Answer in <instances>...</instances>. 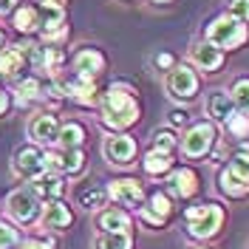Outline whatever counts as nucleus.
Masks as SVG:
<instances>
[{
    "label": "nucleus",
    "mask_w": 249,
    "mask_h": 249,
    "mask_svg": "<svg viewBox=\"0 0 249 249\" xmlns=\"http://www.w3.org/2000/svg\"><path fill=\"white\" fill-rule=\"evenodd\" d=\"M99 108H102V124L110 130H127L130 124L139 122V102L133 96V88L127 85H110L108 91L99 96Z\"/></svg>",
    "instance_id": "nucleus-1"
},
{
    "label": "nucleus",
    "mask_w": 249,
    "mask_h": 249,
    "mask_svg": "<svg viewBox=\"0 0 249 249\" xmlns=\"http://www.w3.org/2000/svg\"><path fill=\"white\" fill-rule=\"evenodd\" d=\"M204 37H207V43L218 46L221 51H232V48L247 46L249 26L244 23V20L232 17V15H221V17H213V20L207 23Z\"/></svg>",
    "instance_id": "nucleus-2"
},
{
    "label": "nucleus",
    "mask_w": 249,
    "mask_h": 249,
    "mask_svg": "<svg viewBox=\"0 0 249 249\" xmlns=\"http://www.w3.org/2000/svg\"><path fill=\"white\" fill-rule=\"evenodd\" d=\"M187 218V235L207 241L213 235L221 232L224 227V207L221 204H201V207H190L184 213Z\"/></svg>",
    "instance_id": "nucleus-3"
},
{
    "label": "nucleus",
    "mask_w": 249,
    "mask_h": 249,
    "mask_svg": "<svg viewBox=\"0 0 249 249\" xmlns=\"http://www.w3.org/2000/svg\"><path fill=\"white\" fill-rule=\"evenodd\" d=\"M215 122H196L190 124L184 130V136H181V153L187 159H204V156H210L213 150V144H215Z\"/></svg>",
    "instance_id": "nucleus-4"
},
{
    "label": "nucleus",
    "mask_w": 249,
    "mask_h": 249,
    "mask_svg": "<svg viewBox=\"0 0 249 249\" xmlns=\"http://www.w3.org/2000/svg\"><path fill=\"white\" fill-rule=\"evenodd\" d=\"M164 88L170 93L173 99H193L196 93H198V77H196V71L190 68V65H176L167 71V79H164Z\"/></svg>",
    "instance_id": "nucleus-5"
},
{
    "label": "nucleus",
    "mask_w": 249,
    "mask_h": 249,
    "mask_svg": "<svg viewBox=\"0 0 249 249\" xmlns=\"http://www.w3.org/2000/svg\"><path fill=\"white\" fill-rule=\"evenodd\" d=\"M6 204H9V215L17 224H34L40 218V198L31 190H15Z\"/></svg>",
    "instance_id": "nucleus-6"
},
{
    "label": "nucleus",
    "mask_w": 249,
    "mask_h": 249,
    "mask_svg": "<svg viewBox=\"0 0 249 249\" xmlns=\"http://www.w3.org/2000/svg\"><path fill=\"white\" fill-rule=\"evenodd\" d=\"M46 167L51 173H60V176H77L85 170V153L82 147L79 150H57V153H46Z\"/></svg>",
    "instance_id": "nucleus-7"
},
{
    "label": "nucleus",
    "mask_w": 249,
    "mask_h": 249,
    "mask_svg": "<svg viewBox=\"0 0 249 249\" xmlns=\"http://www.w3.org/2000/svg\"><path fill=\"white\" fill-rule=\"evenodd\" d=\"M108 198L122 207H142L144 204V190L136 178H113L108 184Z\"/></svg>",
    "instance_id": "nucleus-8"
},
{
    "label": "nucleus",
    "mask_w": 249,
    "mask_h": 249,
    "mask_svg": "<svg viewBox=\"0 0 249 249\" xmlns=\"http://www.w3.org/2000/svg\"><path fill=\"white\" fill-rule=\"evenodd\" d=\"M15 170L17 176H23V178H34V176H40V173H46V153L37 147V144H26V147H20L15 153Z\"/></svg>",
    "instance_id": "nucleus-9"
},
{
    "label": "nucleus",
    "mask_w": 249,
    "mask_h": 249,
    "mask_svg": "<svg viewBox=\"0 0 249 249\" xmlns=\"http://www.w3.org/2000/svg\"><path fill=\"white\" fill-rule=\"evenodd\" d=\"M136 153H139V144H136L133 136H127V133H116L105 144V156H108L110 164H116V167H127L136 159Z\"/></svg>",
    "instance_id": "nucleus-10"
},
{
    "label": "nucleus",
    "mask_w": 249,
    "mask_h": 249,
    "mask_svg": "<svg viewBox=\"0 0 249 249\" xmlns=\"http://www.w3.org/2000/svg\"><path fill=\"white\" fill-rule=\"evenodd\" d=\"M142 213V221L147 224V227H153V230H161L164 224H167V218L173 215V201L167 193H153L150 196V204L147 207H139Z\"/></svg>",
    "instance_id": "nucleus-11"
},
{
    "label": "nucleus",
    "mask_w": 249,
    "mask_h": 249,
    "mask_svg": "<svg viewBox=\"0 0 249 249\" xmlns=\"http://www.w3.org/2000/svg\"><path fill=\"white\" fill-rule=\"evenodd\" d=\"M29 190L40 201H54V198H62L65 184H62L60 173L46 170V173H40V176H34V178H29Z\"/></svg>",
    "instance_id": "nucleus-12"
},
{
    "label": "nucleus",
    "mask_w": 249,
    "mask_h": 249,
    "mask_svg": "<svg viewBox=\"0 0 249 249\" xmlns=\"http://www.w3.org/2000/svg\"><path fill=\"white\" fill-rule=\"evenodd\" d=\"M29 136L37 144H57L60 136V119L54 113H37L29 122Z\"/></svg>",
    "instance_id": "nucleus-13"
},
{
    "label": "nucleus",
    "mask_w": 249,
    "mask_h": 249,
    "mask_svg": "<svg viewBox=\"0 0 249 249\" xmlns=\"http://www.w3.org/2000/svg\"><path fill=\"white\" fill-rule=\"evenodd\" d=\"M167 187L176 198H190L198 193V176L190 167H176V170L167 173Z\"/></svg>",
    "instance_id": "nucleus-14"
},
{
    "label": "nucleus",
    "mask_w": 249,
    "mask_h": 249,
    "mask_svg": "<svg viewBox=\"0 0 249 249\" xmlns=\"http://www.w3.org/2000/svg\"><path fill=\"white\" fill-rule=\"evenodd\" d=\"M102 68H105V57L96 48H79L77 54H74V71H77V77L96 79L102 74Z\"/></svg>",
    "instance_id": "nucleus-15"
},
{
    "label": "nucleus",
    "mask_w": 249,
    "mask_h": 249,
    "mask_svg": "<svg viewBox=\"0 0 249 249\" xmlns=\"http://www.w3.org/2000/svg\"><path fill=\"white\" fill-rule=\"evenodd\" d=\"M43 224H46L48 230H68L74 224V213L68 210V204L62 201V198H54L43 210Z\"/></svg>",
    "instance_id": "nucleus-16"
},
{
    "label": "nucleus",
    "mask_w": 249,
    "mask_h": 249,
    "mask_svg": "<svg viewBox=\"0 0 249 249\" xmlns=\"http://www.w3.org/2000/svg\"><path fill=\"white\" fill-rule=\"evenodd\" d=\"M207 113H210V122H227L235 113V99L230 91H213L207 99Z\"/></svg>",
    "instance_id": "nucleus-17"
},
{
    "label": "nucleus",
    "mask_w": 249,
    "mask_h": 249,
    "mask_svg": "<svg viewBox=\"0 0 249 249\" xmlns=\"http://www.w3.org/2000/svg\"><path fill=\"white\" fill-rule=\"evenodd\" d=\"M193 62L201 68V71H218L221 65H224V54H221V48L213 46V43H201V46L193 48Z\"/></svg>",
    "instance_id": "nucleus-18"
},
{
    "label": "nucleus",
    "mask_w": 249,
    "mask_h": 249,
    "mask_svg": "<svg viewBox=\"0 0 249 249\" xmlns=\"http://www.w3.org/2000/svg\"><path fill=\"white\" fill-rule=\"evenodd\" d=\"M96 224H99V232H127L130 230V215H127V210L113 207V210L99 213Z\"/></svg>",
    "instance_id": "nucleus-19"
},
{
    "label": "nucleus",
    "mask_w": 249,
    "mask_h": 249,
    "mask_svg": "<svg viewBox=\"0 0 249 249\" xmlns=\"http://www.w3.org/2000/svg\"><path fill=\"white\" fill-rule=\"evenodd\" d=\"M218 187L230 198H244V196H249V181L241 178V176H235L230 167H224V170L218 173Z\"/></svg>",
    "instance_id": "nucleus-20"
},
{
    "label": "nucleus",
    "mask_w": 249,
    "mask_h": 249,
    "mask_svg": "<svg viewBox=\"0 0 249 249\" xmlns=\"http://www.w3.org/2000/svg\"><path fill=\"white\" fill-rule=\"evenodd\" d=\"M57 144L62 150H79L85 144V127L79 122H65L60 124V136H57Z\"/></svg>",
    "instance_id": "nucleus-21"
},
{
    "label": "nucleus",
    "mask_w": 249,
    "mask_h": 249,
    "mask_svg": "<svg viewBox=\"0 0 249 249\" xmlns=\"http://www.w3.org/2000/svg\"><path fill=\"white\" fill-rule=\"evenodd\" d=\"M144 173L147 176H153V178H161V176H167L173 170V153H161V150H150V153L144 156Z\"/></svg>",
    "instance_id": "nucleus-22"
},
{
    "label": "nucleus",
    "mask_w": 249,
    "mask_h": 249,
    "mask_svg": "<svg viewBox=\"0 0 249 249\" xmlns=\"http://www.w3.org/2000/svg\"><path fill=\"white\" fill-rule=\"evenodd\" d=\"M26 62V46H12V48H0V74L9 77L17 74Z\"/></svg>",
    "instance_id": "nucleus-23"
},
{
    "label": "nucleus",
    "mask_w": 249,
    "mask_h": 249,
    "mask_svg": "<svg viewBox=\"0 0 249 249\" xmlns=\"http://www.w3.org/2000/svg\"><path fill=\"white\" fill-rule=\"evenodd\" d=\"M93 249H133V235L127 232H99Z\"/></svg>",
    "instance_id": "nucleus-24"
},
{
    "label": "nucleus",
    "mask_w": 249,
    "mask_h": 249,
    "mask_svg": "<svg viewBox=\"0 0 249 249\" xmlns=\"http://www.w3.org/2000/svg\"><path fill=\"white\" fill-rule=\"evenodd\" d=\"M105 198H108V190H105V187L88 184V187H79L77 190V201L82 204L85 210H96V207H102Z\"/></svg>",
    "instance_id": "nucleus-25"
},
{
    "label": "nucleus",
    "mask_w": 249,
    "mask_h": 249,
    "mask_svg": "<svg viewBox=\"0 0 249 249\" xmlns=\"http://www.w3.org/2000/svg\"><path fill=\"white\" fill-rule=\"evenodd\" d=\"M235 176H241V178H247L249 181V144H241L232 156H230V164H227Z\"/></svg>",
    "instance_id": "nucleus-26"
},
{
    "label": "nucleus",
    "mask_w": 249,
    "mask_h": 249,
    "mask_svg": "<svg viewBox=\"0 0 249 249\" xmlns=\"http://www.w3.org/2000/svg\"><path fill=\"white\" fill-rule=\"evenodd\" d=\"M15 93H17V99H20V105H29V102H34V99L43 96V85H40L34 77H29V79H23V82L17 85Z\"/></svg>",
    "instance_id": "nucleus-27"
},
{
    "label": "nucleus",
    "mask_w": 249,
    "mask_h": 249,
    "mask_svg": "<svg viewBox=\"0 0 249 249\" xmlns=\"http://www.w3.org/2000/svg\"><path fill=\"white\" fill-rule=\"evenodd\" d=\"M15 26L23 34H29L40 26V20H37V9H31V6H23V9H17L15 12Z\"/></svg>",
    "instance_id": "nucleus-28"
},
{
    "label": "nucleus",
    "mask_w": 249,
    "mask_h": 249,
    "mask_svg": "<svg viewBox=\"0 0 249 249\" xmlns=\"http://www.w3.org/2000/svg\"><path fill=\"white\" fill-rule=\"evenodd\" d=\"M230 93H232V99H235V108L244 110V113H249V77L235 79Z\"/></svg>",
    "instance_id": "nucleus-29"
},
{
    "label": "nucleus",
    "mask_w": 249,
    "mask_h": 249,
    "mask_svg": "<svg viewBox=\"0 0 249 249\" xmlns=\"http://www.w3.org/2000/svg\"><path fill=\"white\" fill-rule=\"evenodd\" d=\"M43 34H46L48 40H57L65 34V20H62V12H51L46 17V23H43Z\"/></svg>",
    "instance_id": "nucleus-30"
},
{
    "label": "nucleus",
    "mask_w": 249,
    "mask_h": 249,
    "mask_svg": "<svg viewBox=\"0 0 249 249\" xmlns=\"http://www.w3.org/2000/svg\"><path fill=\"white\" fill-rule=\"evenodd\" d=\"M227 130L232 133V136H238V139H247L249 136V116L241 110V113H232L230 119H227Z\"/></svg>",
    "instance_id": "nucleus-31"
},
{
    "label": "nucleus",
    "mask_w": 249,
    "mask_h": 249,
    "mask_svg": "<svg viewBox=\"0 0 249 249\" xmlns=\"http://www.w3.org/2000/svg\"><path fill=\"white\" fill-rule=\"evenodd\" d=\"M176 144H178V136H176V130H159L153 136V150H161V153H173L176 150Z\"/></svg>",
    "instance_id": "nucleus-32"
},
{
    "label": "nucleus",
    "mask_w": 249,
    "mask_h": 249,
    "mask_svg": "<svg viewBox=\"0 0 249 249\" xmlns=\"http://www.w3.org/2000/svg\"><path fill=\"white\" fill-rule=\"evenodd\" d=\"M17 244H20V232H17V227L6 224V221H0V249H15Z\"/></svg>",
    "instance_id": "nucleus-33"
},
{
    "label": "nucleus",
    "mask_w": 249,
    "mask_h": 249,
    "mask_svg": "<svg viewBox=\"0 0 249 249\" xmlns=\"http://www.w3.org/2000/svg\"><path fill=\"white\" fill-rule=\"evenodd\" d=\"M62 48H43V60H40V65H46L48 71H57L62 65Z\"/></svg>",
    "instance_id": "nucleus-34"
},
{
    "label": "nucleus",
    "mask_w": 249,
    "mask_h": 249,
    "mask_svg": "<svg viewBox=\"0 0 249 249\" xmlns=\"http://www.w3.org/2000/svg\"><path fill=\"white\" fill-rule=\"evenodd\" d=\"M230 15L249 23V0H230Z\"/></svg>",
    "instance_id": "nucleus-35"
},
{
    "label": "nucleus",
    "mask_w": 249,
    "mask_h": 249,
    "mask_svg": "<svg viewBox=\"0 0 249 249\" xmlns=\"http://www.w3.org/2000/svg\"><path fill=\"white\" fill-rule=\"evenodd\" d=\"M167 122H170V127H173V130H176L178 124H187V110H170Z\"/></svg>",
    "instance_id": "nucleus-36"
},
{
    "label": "nucleus",
    "mask_w": 249,
    "mask_h": 249,
    "mask_svg": "<svg viewBox=\"0 0 249 249\" xmlns=\"http://www.w3.org/2000/svg\"><path fill=\"white\" fill-rule=\"evenodd\" d=\"M156 65H159V68H164V71H170V68H173V57H170V54H159V57H156Z\"/></svg>",
    "instance_id": "nucleus-37"
},
{
    "label": "nucleus",
    "mask_w": 249,
    "mask_h": 249,
    "mask_svg": "<svg viewBox=\"0 0 249 249\" xmlns=\"http://www.w3.org/2000/svg\"><path fill=\"white\" fill-rule=\"evenodd\" d=\"M23 249H54V244L51 241H29Z\"/></svg>",
    "instance_id": "nucleus-38"
},
{
    "label": "nucleus",
    "mask_w": 249,
    "mask_h": 249,
    "mask_svg": "<svg viewBox=\"0 0 249 249\" xmlns=\"http://www.w3.org/2000/svg\"><path fill=\"white\" fill-rule=\"evenodd\" d=\"M40 3L46 6L48 12H62V3H65V0H40Z\"/></svg>",
    "instance_id": "nucleus-39"
},
{
    "label": "nucleus",
    "mask_w": 249,
    "mask_h": 249,
    "mask_svg": "<svg viewBox=\"0 0 249 249\" xmlns=\"http://www.w3.org/2000/svg\"><path fill=\"white\" fill-rule=\"evenodd\" d=\"M15 3L17 0H0V15H9V12L15 9Z\"/></svg>",
    "instance_id": "nucleus-40"
},
{
    "label": "nucleus",
    "mask_w": 249,
    "mask_h": 249,
    "mask_svg": "<svg viewBox=\"0 0 249 249\" xmlns=\"http://www.w3.org/2000/svg\"><path fill=\"white\" fill-rule=\"evenodd\" d=\"M6 110H9V93H6V91H0V116H3Z\"/></svg>",
    "instance_id": "nucleus-41"
},
{
    "label": "nucleus",
    "mask_w": 249,
    "mask_h": 249,
    "mask_svg": "<svg viewBox=\"0 0 249 249\" xmlns=\"http://www.w3.org/2000/svg\"><path fill=\"white\" fill-rule=\"evenodd\" d=\"M3 40H6V37H3V31H0V48H3Z\"/></svg>",
    "instance_id": "nucleus-42"
},
{
    "label": "nucleus",
    "mask_w": 249,
    "mask_h": 249,
    "mask_svg": "<svg viewBox=\"0 0 249 249\" xmlns=\"http://www.w3.org/2000/svg\"><path fill=\"white\" fill-rule=\"evenodd\" d=\"M153 3H170V0H153Z\"/></svg>",
    "instance_id": "nucleus-43"
},
{
    "label": "nucleus",
    "mask_w": 249,
    "mask_h": 249,
    "mask_svg": "<svg viewBox=\"0 0 249 249\" xmlns=\"http://www.w3.org/2000/svg\"><path fill=\"white\" fill-rule=\"evenodd\" d=\"M193 249H207V247H193Z\"/></svg>",
    "instance_id": "nucleus-44"
}]
</instances>
